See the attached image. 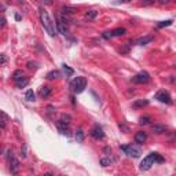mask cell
<instances>
[{
    "label": "cell",
    "instance_id": "obj_1",
    "mask_svg": "<svg viewBox=\"0 0 176 176\" xmlns=\"http://www.w3.org/2000/svg\"><path fill=\"white\" fill-rule=\"evenodd\" d=\"M39 14H40L41 25L44 26V29L47 30V33L50 34L51 37H55V36H57V28H55V22L51 19L48 11H47V10H44V8H40Z\"/></svg>",
    "mask_w": 176,
    "mask_h": 176
},
{
    "label": "cell",
    "instance_id": "obj_2",
    "mask_svg": "<svg viewBox=\"0 0 176 176\" xmlns=\"http://www.w3.org/2000/svg\"><path fill=\"white\" fill-rule=\"evenodd\" d=\"M156 163H158V164L164 163V158L161 157L158 153H150L149 156L144 157L143 161L140 163V169H142V171H149Z\"/></svg>",
    "mask_w": 176,
    "mask_h": 176
},
{
    "label": "cell",
    "instance_id": "obj_3",
    "mask_svg": "<svg viewBox=\"0 0 176 176\" xmlns=\"http://www.w3.org/2000/svg\"><path fill=\"white\" fill-rule=\"evenodd\" d=\"M72 88H73V91L76 94L83 92L87 88V80H85V77H76L73 83H72Z\"/></svg>",
    "mask_w": 176,
    "mask_h": 176
},
{
    "label": "cell",
    "instance_id": "obj_4",
    "mask_svg": "<svg viewBox=\"0 0 176 176\" xmlns=\"http://www.w3.org/2000/svg\"><path fill=\"white\" fill-rule=\"evenodd\" d=\"M121 150L127 154V156H129V157H133V158L140 157V150L136 149V147H133L132 144H125V146H121Z\"/></svg>",
    "mask_w": 176,
    "mask_h": 176
},
{
    "label": "cell",
    "instance_id": "obj_5",
    "mask_svg": "<svg viewBox=\"0 0 176 176\" xmlns=\"http://www.w3.org/2000/svg\"><path fill=\"white\" fill-rule=\"evenodd\" d=\"M149 81H150V74L147 72H140V73H138L136 76L132 77V83H135V84H146Z\"/></svg>",
    "mask_w": 176,
    "mask_h": 176
},
{
    "label": "cell",
    "instance_id": "obj_6",
    "mask_svg": "<svg viewBox=\"0 0 176 176\" xmlns=\"http://www.w3.org/2000/svg\"><path fill=\"white\" fill-rule=\"evenodd\" d=\"M156 99L157 101H160L161 103H167V105H171L172 103V98L169 95V92L168 91H160L156 94Z\"/></svg>",
    "mask_w": 176,
    "mask_h": 176
},
{
    "label": "cell",
    "instance_id": "obj_7",
    "mask_svg": "<svg viewBox=\"0 0 176 176\" xmlns=\"http://www.w3.org/2000/svg\"><path fill=\"white\" fill-rule=\"evenodd\" d=\"M91 136L94 138V139H96V140H99V139H103L105 138V132H103V128L101 125H94V128L91 129Z\"/></svg>",
    "mask_w": 176,
    "mask_h": 176
},
{
    "label": "cell",
    "instance_id": "obj_8",
    "mask_svg": "<svg viewBox=\"0 0 176 176\" xmlns=\"http://www.w3.org/2000/svg\"><path fill=\"white\" fill-rule=\"evenodd\" d=\"M57 28H58V30H59V33H62V34H65V36H66L68 26H66V18H65V17H59V18H58Z\"/></svg>",
    "mask_w": 176,
    "mask_h": 176
},
{
    "label": "cell",
    "instance_id": "obj_9",
    "mask_svg": "<svg viewBox=\"0 0 176 176\" xmlns=\"http://www.w3.org/2000/svg\"><path fill=\"white\" fill-rule=\"evenodd\" d=\"M8 164H10V172H11V175H18V172H19V161L14 157L13 160L8 161Z\"/></svg>",
    "mask_w": 176,
    "mask_h": 176
},
{
    "label": "cell",
    "instance_id": "obj_10",
    "mask_svg": "<svg viewBox=\"0 0 176 176\" xmlns=\"http://www.w3.org/2000/svg\"><path fill=\"white\" fill-rule=\"evenodd\" d=\"M147 139V133L143 132V131H139V132L135 133V142L139 143V144H143Z\"/></svg>",
    "mask_w": 176,
    "mask_h": 176
},
{
    "label": "cell",
    "instance_id": "obj_11",
    "mask_svg": "<svg viewBox=\"0 0 176 176\" xmlns=\"http://www.w3.org/2000/svg\"><path fill=\"white\" fill-rule=\"evenodd\" d=\"M165 131H167V127L165 125H161V124H154V125H151V132L157 133V135H161Z\"/></svg>",
    "mask_w": 176,
    "mask_h": 176
},
{
    "label": "cell",
    "instance_id": "obj_12",
    "mask_svg": "<svg viewBox=\"0 0 176 176\" xmlns=\"http://www.w3.org/2000/svg\"><path fill=\"white\" fill-rule=\"evenodd\" d=\"M125 33H127V29H125V28H117V29L112 30V32H109L110 37H120V36H124Z\"/></svg>",
    "mask_w": 176,
    "mask_h": 176
},
{
    "label": "cell",
    "instance_id": "obj_13",
    "mask_svg": "<svg viewBox=\"0 0 176 176\" xmlns=\"http://www.w3.org/2000/svg\"><path fill=\"white\" fill-rule=\"evenodd\" d=\"M57 127H58V129H59V132L62 133V135L69 136V128H68V125L63 121H58L57 123Z\"/></svg>",
    "mask_w": 176,
    "mask_h": 176
},
{
    "label": "cell",
    "instance_id": "obj_14",
    "mask_svg": "<svg viewBox=\"0 0 176 176\" xmlns=\"http://www.w3.org/2000/svg\"><path fill=\"white\" fill-rule=\"evenodd\" d=\"M153 41V37L151 36H144V37H140V39L136 40V44L138 46H146V44H149Z\"/></svg>",
    "mask_w": 176,
    "mask_h": 176
},
{
    "label": "cell",
    "instance_id": "obj_15",
    "mask_svg": "<svg viewBox=\"0 0 176 176\" xmlns=\"http://www.w3.org/2000/svg\"><path fill=\"white\" fill-rule=\"evenodd\" d=\"M149 105V101L147 99H140V101H136L132 103V108L133 109H139V108H144V106Z\"/></svg>",
    "mask_w": 176,
    "mask_h": 176
},
{
    "label": "cell",
    "instance_id": "obj_16",
    "mask_svg": "<svg viewBox=\"0 0 176 176\" xmlns=\"http://www.w3.org/2000/svg\"><path fill=\"white\" fill-rule=\"evenodd\" d=\"M28 84H29V80H28L26 77H21L19 80H17V81H15L17 88H23V87H26Z\"/></svg>",
    "mask_w": 176,
    "mask_h": 176
},
{
    "label": "cell",
    "instance_id": "obj_17",
    "mask_svg": "<svg viewBox=\"0 0 176 176\" xmlns=\"http://www.w3.org/2000/svg\"><path fill=\"white\" fill-rule=\"evenodd\" d=\"M51 94V88L47 87V85H44V87L40 88V96L41 98H47V96H50Z\"/></svg>",
    "mask_w": 176,
    "mask_h": 176
},
{
    "label": "cell",
    "instance_id": "obj_18",
    "mask_svg": "<svg viewBox=\"0 0 176 176\" xmlns=\"http://www.w3.org/2000/svg\"><path fill=\"white\" fill-rule=\"evenodd\" d=\"M61 77V72L59 70H51L50 73L47 74V78L48 80H55V78Z\"/></svg>",
    "mask_w": 176,
    "mask_h": 176
},
{
    "label": "cell",
    "instance_id": "obj_19",
    "mask_svg": "<svg viewBox=\"0 0 176 176\" xmlns=\"http://www.w3.org/2000/svg\"><path fill=\"white\" fill-rule=\"evenodd\" d=\"M96 17H98V11H95V10L87 11V14H85V18H87L88 21H94Z\"/></svg>",
    "mask_w": 176,
    "mask_h": 176
},
{
    "label": "cell",
    "instance_id": "obj_20",
    "mask_svg": "<svg viewBox=\"0 0 176 176\" xmlns=\"http://www.w3.org/2000/svg\"><path fill=\"white\" fill-rule=\"evenodd\" d=\"M25 98H26V101H29V102H33V101H34V98H36V95H34L33 89H28V91H26V94H25Z\"/></svg>",
    "mask_w": 176,
    "mask_h": 176
},
{
    "label": "cell",
    "instance_id": "obj_21",
    "mask_svg": "<svg viewBox=\"0 0 176 176\" xmlns=\"http://www.w3.org/2000/svg\"><path fill=\"white\" fill-rule=\"evenodd\" d=\"M76 140H77L78 143H81L83 140H84V132H83L81 128H78L77 132H76Z\"/></svg>",
    "mask_w": 176,
    "mask_h": 176
},
{
    "label": "cell",
    "instance_id": "obj_22",
    "mask_svg": "<svg viewBox=\"0 0 176 176\" xmlns=\"http://www.w3.org/2000/svg\"><path fill=\"white\" fill-rule=\"evenodd\" d=\"M76 11H77V10H76L74 7H70V6H63L62 7V13L63 14H73Z\"/></svg>",
    "mask_w": 176,
    "mask_h": 176
},
{
    "label": "cell",
    "instance_id": "obj_23",
    "mask_svg": "<svg viewBox=\"0 0 176 176\" xmlns=\"http://www.w3.org/2000/svg\"><path fill=\"white\" fill-rule=\"evenodd\" d=\"M62 69H63V72L66 73L68 77H70V76H73V74H74V70H73V69L69 68L68 65H62Z\"/></svg>",
    "mask_w": 176,
    "mask_h": 176
},
{
    "label": "cell",
    "instance_id": "obj_24",
    "mask_svg": "<svg viewBox=\"0 0 176 176\" xmlns=\"http://www.w3.org/2000/svg\"><path fill=\"white\" fill-rule=\"evenodd\" d=\"M150 121H151V118L149 116H144L139 118V124H142V125H147V124H150Z\"/></svg>",
    "mask_w": 176,
    "mask_h": 176
},
{
    "label": "cell",
    "instance_id": "obj_25",
    "mask_svg": "<svg viewBox=\"0 0 176 176\" xmlns=\"http://www.w3.org/2000/svg\"><path fill=\"white\" fill-rule=\"evenodd\" d=\"M172 22H173V19H168V21H163V22L158 23V28H165V26H171Z\"/></svg>",
    "mask_w": 176,
    "mask_h": 176
},
{
    "label": "cell",
    "instance_id": "obj_26",
    "mask_svg": "<svg viewBox=\"0 0 176 176\" xmlns=\"http://www.w3.org/2000/svg\"><path fill=\"white\" fill-rule=\"evenodd\" d=\"M113 161L110 160V158H102L101 160V165L102 167H109V165H112Z\"/></svg>",
    "mask_w": 176,
    "mask_h": 176
},
{
    "label": "cell",
    "instance_id": "obj_27",
    "mask_svg": "<svg viewBox=\"0 0 176 176\" xmlns=\"http://www.w3.org/2000/svg\"><path fill=\"white\" fill-rule=\"evenodd\" d=\"M21 77H23V73H22V70H17V72H14V74H13V78L14 80H19Z\"/></svg>",
    "mask_w": 176,
    "mask_h": 176
},
{
    "label": "cell",
    "instance_id": "obj_28",
    "mask_svg": "<svg viewBox=\"0 0 176 176\" xmlns=\"http://www.w3.org/2000/svg\"><path fill=\"white\" fill-rule=\"evenodd\" d=\"M6 25V18L3 15H0V28H3Z\"/></svg>",
    "mask_w": 176,
    "mask_h": 176
},
{
    "label": "cell",
    "instance_id": "obj_29",
    "mask_svg": "<svg viewBox=\"0 0 176 176\" xmlns=\"http://www.w3.org/2000/svg\"><path fill=\"white\" fill-rule=\"evenodd\" d=\"M28 68L29 69H36V62H28Z\"/></svg>",
    "mask_w": 176,
    "mask_h": 176
},
{
    "label": "cell",
    "instance_id": "obj_30",
    "mask_svg": "<svg viewBox=\"0 0 176 176\" xmlns=\"http://www.w3.org/2000/svg\"><path fill=\"white\" fill-rule=\"evenodd\" d=\"M21 153H22V157H26V146L23 144L22 149H21Z\"/></svg>",
    "mask_w": 176,
    "mask_h": 176
},
{
    "label": "cell",
    "instance_id": "obj_31",
    "mask_svg": "<svg viewBox=\"0 0 176 176\" xmlns=\"http://www.w3.org/2000/svg\"><path fill=\"white\" fill-rule=\"evenodd\" d=\"M6 61H7V58L4 57V55H0V65L6 63Z\"/></svg>",
    "mask_w": 176,
    "mask_h": 176
},
{
    "label": "cell",
    "instance_id": "obj_32",
    "mask_svg": "<svg viewBox=\"0 0 176 176\" xmlns=\"http://www.w3.org/2000/svg\"><path fill=\"white\" fill-rule=\"evenodd\" d=\"M46 176H53V175H51V173H47V175H46Z\"/></svg>",
    "mask_w": 176,
    "mask_h": 176
},
{
    "label": "cell",
    "instance_id": "obj_33",
    "mask_svg": "<svg viewBox=\"0 0 176 176\" xmlns=\"http://www.w3.org/2000/svg\"><path fill=\"white\" fill-rule=\"evenodd\" d=\"M0 154H2V149H0Z\"/></svg>",
    "mask_w": 176,
    "mask_h": 176
},
{
    "label": "cell",
    "instance_id": "obj_34",
    "mask_svg": "<svg viewBox=\"0 0 176 176\" xmlns=\"http://www.w3.org/2000/svg\"><path fill=\"white\" fill-rule=\"evenodd\" d=\"M62 176H66V175H62Z\"/></svg>",
    "mask_w": 176,
    "mask_h": 176
}]
</instances>
